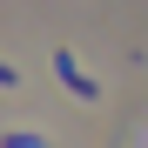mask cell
Instances as JSON below:
<instances>
[{
  "mask_svg": "<svg viewBox=\"0 0 148 148\" xmlns=\"http://www.w3.org/2000/svg\"><path fill=\"white\" fill-rule=\"evenodd\" d=\"M54 74L67 81V94H81V101H94V94H101V88H94V74H81V61H74L67 47H54Z\"/></svg>",
  "mask_w": 148,
  "mask_h": 148,
  "instance_id": "6da1fadb",
  "label": "cell"
},
{
  "mask_svg": "<svg viewBox=\"0 0 148 148\" xmlns=\"http://www.w3.org/2000/svg\"><path fill=\"white\" fill-rule=\"evenodd\" d=\"M14 81H20V74H14V67H7V61H0V88H14Z\"/></svg>",
  "mask_w": 148,
  "mask_h": 148,
  "instance_id": "7a4b0ae2",
  "label": "cell"
}]
</instances>
